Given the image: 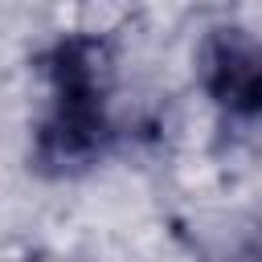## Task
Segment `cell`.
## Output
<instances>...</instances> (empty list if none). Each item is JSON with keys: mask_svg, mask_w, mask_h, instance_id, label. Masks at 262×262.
Returning <instances> with one entry per match:
<instances>
[{"mask_svg": "<svg viewBox=\"0 0 262 262\" xmlns=\"http://www.w3.org/2000/svg\"><path fill=\"white\" fill-rule=\"evenodd\" d=\"M111 143H115L111 102L49 98V111L41 115L29 143V168L45 180H74L90 172L98 160H106Z\"/></svg>", "mask_w": 262, "mask_h": 262, "instance_id": "cell-1", "label": "cell"}, {"mask_svg": "<svg viewBox=\"0 0 262 262\" xmlns=\"http://www.w3.org/2000/svg\"><path fill=\"white\" fill-rule=\"evenodd\" d=\"M196 86L229 119H262V41L242 25H213L196 45Z\"/></svg>", "mask_w": 262, "mask_h": 262, "instance_id": "cell-2", "label": "cell"}, {"mask_svg": "<svg viewBox=\"0 0 262 262\" xmlns=\"http://www.w3.org/2000/svg\"><path fill=\"white\" fill-rule=\"evenodd\" d=\"M37 74L49 98L61 102H111L115 90V49L98 33H66L45 53H37Z\"/></svg>", "mask_w": 262, "mask_h": 262, "instance_id": "cell-3", "label": "cell"}]
</instances>
